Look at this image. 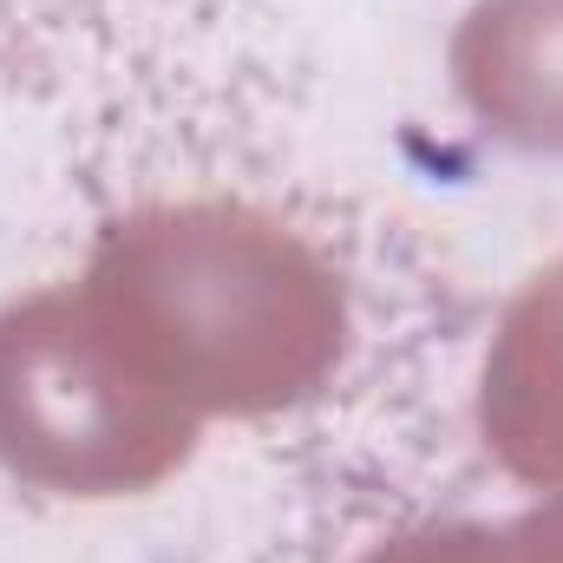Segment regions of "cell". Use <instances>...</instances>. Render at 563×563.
<instances>
[{"mask_svg": "<svg viewBox=\"0 0 563 563\" xmlns=\"http://www.w3.org/2000/svg\"><path fill=\"white\" fill-rule=\"evenodd\" d=\"M151 0H0V46H59L92 40Z\"/></svg>", "mask_w": 563, "mask_h": 563, "instance_id": "1", "label": "cell"}]
</instances>
